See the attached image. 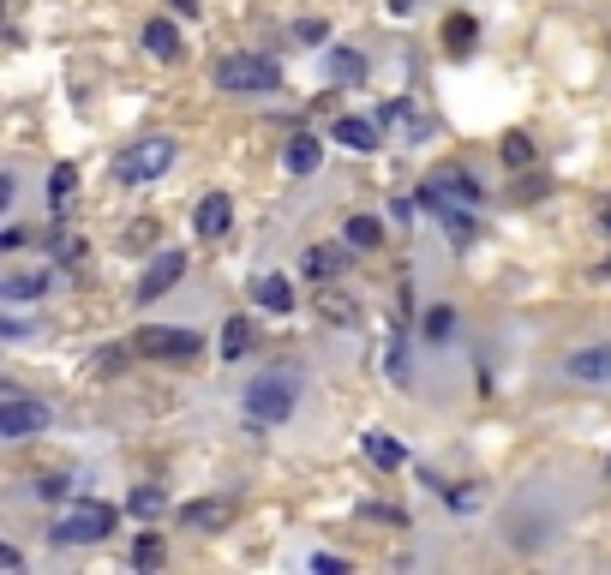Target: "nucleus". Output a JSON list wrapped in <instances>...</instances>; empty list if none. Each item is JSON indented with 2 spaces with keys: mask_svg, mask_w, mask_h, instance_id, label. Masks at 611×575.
I'll return each instance as SVG.
<instances>
[{
  "mask_svg": "<svg viewBox=\"0 0 611 575\" xmlns=\"http://www.w3.org/2000/svg\"><path fill=\"white\" fill-rule=\"evenodd\" d=\"M420 210H426V216H432V222H438V228L450 234V246H456V252H468V246H474L480 222H474V204H468V198H462V192L450 186V174H444V180H426V186H420Z\"/></svg>",
  "mask_w": 611,
  "mask_h": 575,
  "instance_id": "nucleus-1",
  "label": "nucleus"
},
{
  "mask_svg": "<svg viewBox=\"0 0 611 575\" xmlns=\"http://www.w3.org/2000/svg\"><path fill=\"white\" fill-rule=\"evenodd\" d=\"M246 426L252 432H264V426H282L294 408H300V390H294V378H276V372H264V378H252L246 384Z\"/></svg>",
  "mask_w": 611,
  "mask_h": 575,
  "instance_id": "nucleus-2",
  "label": "nucleus"
},
{
  "mask_svg": "<svg viewBox=\"0 0 611 575\" xmlns=\"http://www.w3.org/2000/svg\"><path fill=\"white\" fill-rule=\"evenodd\" d=\"M216 84L228 96H270L282 84V66L270 54H222L216 60Z\"/></svg>",
  "mask_w": 611,
  "mask_h": 575,
  "instance_id": "nucleus-3",
  "label": "nucleus"
},
{
  "mask_svg": "<svg viewBox=\"0 0 611 575\" xmlns=\"http://www.w3.org/2000/svg\"><path fill=\"white\" fill-rule=\"evenodd\" d=\"M174 138H144V144H126L120 156H114V180H126V186H144V180H156V174H168L174 168Z\"/></svg>",
  "mask_w": 611,
  "mask_h": 575,
  "instance_id": "nucleus-4",
  "label": "nucleus"
},
{
  "mask_svg": "<svg viewBox=\"0 0 611 575\" xmlns=\"http://www.w3.org/2000/svg\"><path fill=\"white\" fill-rule=\"evenodd\" d=\"M108 528H114V504H78V510H66L54 540L60 546H96V540H108Z\"/></svg>",
  "mask_w": 611,
  "mask_h": 575,
  "instance_id": "nucleus-5",
  "label": "nucleus"
},
{
  "mask_svg": "<svg viewBox=\"0 0 611 575\" xmlns=\"http://www.w3.org/2000/svg\"><path fill=\"white\" fill-rule=\"evenodd\" d=\"M132 348H138V354H150V360H192V354H198V330L144 324V330L132 336Z\"/></svg>",
  "mask_w": 611,
  "mask_h": 575,
  "instance_id": "nucleus-6",
  "label": "nucleus"
},
{
  "mask_svg": "<svg viewBox=\"0 0 611 575\" xmlns=\"http://www.w3.org/2000/svg\"><path fill=\"white\" fill-rule=\"evenodd\" d=\"M36 432H48V408L18 396V390H6L0 396V438H36Z\"/></svg>",
  "mask_w": 611,
  "mask_h": 575,
  "instance_id": "nucleus-7",
  "label": "nucleus"
},
{
  "mask_svg": "<svg viewBox=\"0 0 611 575\" xmlns=\"http://www.w3.org/2000/svg\"><path fill=\"white\" fill-rule=\"evenodd\" d=\"M180 276H186V252H156V258H150V270L138 276V300H162Z\"/></svg>",
  "mask_w": 611,
  "mask_h": 575,
  "instance_id": "nucleus-8",
  "label": "nucleus"
},
{
  "mask_svg": "<svg viewBox=\"0 0 611 575\" xmlns=\"http://www.w3.org/2000/svg\"><path fill=\"white\" fill-rule=\"evenodd\" d=\"M228 222H234V198L228 192H204L198 210H192V234L198 240H216V234H228Z\"/></svg>",
  "mask_w": 611,
  "mask_h": 575,
  "instance_id": "nucleus-9",
  "label": "nucleus"
},
{
  "mask_svg": "<svg viewBox=\"0 0 611 575\" xmlns=\"http://www.w3.org/2000/svg\"><path fill=\"white\" fill-rule=\"evenodd\" d=\"M234 522V498H192L180 510V528H198V534H222Z\"/></svg>",
  "mask_w": 611,
  "mask_h": 575,
  "instance_id": "nucleus-10",
  "label": "nucleus"
},
{
  "mask_svg": "<svg viewBox=\"0 0 611 575\" xmlns=\"http://www.w3.org/2000/svg\"><path fill=\"white\" fill-rule=\"evenodd\" d=\"M564 372H570L576 384H600V390H611V348H576V354L564 360Z\"/></svg>",
  "mask_w": 611,
  "mask_h": 575,
  "instance_id": "nucleus-11",
  "label": "nucleus"
},
{
  "mask_svg": "<svg viewBox=\"0 0 611 575\" xmlns=\"http://www.w3.org/2000/svg\"><path fill=\"white\" fill-rule=\"evenodd\" d=\"M318 162H324V144H318L312 132H294V138L282 144V168H288L294 180H306V174H318Z\"/></svg>",
  "mask_w": 611,
  "mask_h": 575,
  "instance_id": "nucleus-12",
  "label": "nucleus"
},
{
  "mask_svg": "<svg viewBox=\"0 0 611 575\" xmlns=\"http://www.w3.org/2000/svg\"><path fill=\"white\" fill-rule=\"evenodd\" d=\"M252 300H258L264 312H294V282L270 270V276H258V282H252Z\"/></svg>",
  "mask_w": 611,
  "mask_h": 575,
  "instance_id": "nucleus-13",
  "label": "nucleus"
},
{
  "mask_svg": "<svg viewBox=\"0 0 611 575\" xmlns=\"http://www.w3.org/2000/svg\"><path fill=\"white\" fill-rule=\"evenodd\" d=\"M48 288H54L48 270H24V276H6V282H0V300L24 306V300H36V294H48Z\"/></svg>",
  "mask_w": 611,
  "mask_h": 575,
  "instance_id": "nucleus-14",
  "label": "nucleus"
},
{
  "mask_svg": "<svg viewBox=\"0 0 611 575\" xmlns=\"http://www.w3.org/2000/svg\"><path fill=\"white\" fill-rule=\"evenodd\" d=\"M474 42H480V24H474L468 12H450V18H444V48H450V54H468Z\"/></svg>",
  "mask_w": 611,
  "mask_h": 575,
  "instance_id": "nucleus-15",
  "label": "nucleus"
},
{
  "mask_svg": "<svg viewBox=\"0 0 611 575\" xmlns=\"http://www.w3.org/2000/svg\"><path fill=\"white\" fill-rule=\"evenodd\" d=\"M144 48H150L156 60H174V54H180V30H174L168 18H150V24H144Z\"/></svg>",
  "mask_w": 611,
  "mask_h": 575,
  "instance_id": "nucleus-16",
  "label": "nucleus"
},
{
  "mask_svg": "<svg viewBox=\"0 0 611 575\" xmlns=\"http://www.w3.org/2000/svg\"><path fill=\"white\" fill-rule=\"evenodd\" d=\"M324 72H330V84H360V78H366V60H360L354 48H330Z\"/></svg>",
  "mask_w": 611,
  "mask_h": 575,
  "instance_id": "nucleus-17",
  "label": "nucleus"
},
{
  "mask_svg": "<svg viewBox=\"0 0 611 575\" xmlns=\"http://www.w3.org/2000/svg\"><path fill=\"white\" fill-rule=\"evenodd\" d=\"M336 144L366 156V150H378V126L372 120H336Z\"/></svg>",
  "mask_w": 611,
  "mask_h": 575,
  "instance_id": "nucleus-18",
  "label": "nucleus"
},
{
  "mask_svg": "<svg viewBox=\"0 0 611 575\" xmlns=\"http://www.w3.org/2000/svg\"><path fill=\"white\" fill-rule=\"evenodd\" d=\"M342 240H348L354 252H372V246L384 240V222H378V216H348V222H342Z\"/></svg>",
  "mask_w": 611,
  "mask_h": 575,
  "instance_id": "nucleus-19",
  "label": "nucleus"
},
{
  "mask_svg": "<svg viewBox=\"0 0 611 575\" xmlns=\"http://www.w3.org/2000/svg\"><path fill=\"white\" fill-rule=\"evenodd\" d=\"M360 444H366V456H372V462H378V468H384V474H390V468H402V462H408V450H402V444H396V438H390V432H366V438H360Z\"/></svg>",
  "mask_w": 611,
  "mask_h": 575,
  "instance_id": "nucleus-20",
  "label": "nucleus"
},
{
  "mask_svg": "<svg viewBox=\"0 0 611 575\" xmlns=\"http://www.w3.org/2000/svg\"><path fill=\"white\" fill-rule=\"evenodd\" d=\"M126 510H132L138 522H156V516L168 510V498H162V486H132V498H126Z\"/></svg>",
  "mask_w": 611,
  "mask_h": 575,
  "instance_id": "nucleus-21",
  "label": "nucleus"
},
{
  "mask_svg": "<svg viewBox=\"0 0 611 575\" xmlns=\"http://www.w3.org/2000/svg\"><path fill=\"white\" fill-rule=\"evenodd\" d=\"M240 354H252V324L246 318H228L222 324V360H240Z\"/></svg>",
  "mask_w": 611,
  "mask_h": 575,
  "instance_id": "nucleus-22",
  "label": "nucleus"
},
{
  "mask_svg": "<svg viewBox=\"0 0 611 575\" xmlns=\"http://www.w3.org/2000/svg\"><path fill=\"white\" fill-rule=\"evenodd\" d=\"M498 156H504L510 168H528V162H534V138H528V132H504V144H498Z\"/></svg>",
  "mask_w": 611,
  "mask_h": 575,
  "instance_id": "nucleus-23",
  "label": "nucleus"
},
{
  "mask_svg": "<svg viewBox=\"0 0 611 575\" xmlns=\"http://www.w3.org/2000/svg\"><path fill=\"white\" fill-rule=\"evenodd\" d=\"M72 186H78V168H72V162H54V174H48V204H66Z\"/></svg>",
  "mask_w": 611,
  "mask_h": 575,
  "instance_id": "nucleus-24",
  "label": "nucleus"
},
{
  "mask_svg": "<svg viewBox=\"0 0 611 575\" xmlns=\"http://www.w3.org/2000/svg\"><path fill=\"white\" fill-rule=\"evenodd\" d=\"M420 330H426V342H450V330H456V312H450V306H432V312L420 318Z\"/></svg>",
  "mask_w": 611,
  "mask_h": 575,
  "instance_id": "nucleus-25",
  "label": "nucleus"
},
{
  "mask_svg": "<svg viewBox=\"0 0 611 575\" xmlns=\"http://www.w3.org/2000/svg\"><path fill=\"white\" fill-rule=\"evenodd\" d=\"M162 558H168V552H162V540H156V534H138L132 564H138V570H162Z\"/></svg>",
  "mask_w": 611,
  "mask_h": 575,
  "instance_id": "nucleus-26",
  "label": "nucleus"
},
{
  "mask_svg": "<svg viewBox=\"0 0 611 575\" xmlns=\"http://www.w3.org/2000/svg\"><path fill=\"white\" fill-rule=\"evenodd\" d=\"M444 498H450V510H462V516L486 504V492H480V486H444Z\"/></svg>",
  "mask_w": 611,
  "mask_h": 575,
  "instance_id": "nucleus-27",
  "label": "nucleus"
},
{
  "mask_svg": "<svg viewBox=\"0 0 611 575\" xmlns=\"http://www.w3.org/2000/svg\"><path fill=\"white\" fill-rule=\"evenodd\" d=\"M330 270H336V252L330 246H312L306 252V276H330Z\"/></svg>",
  "mask_w": 611,
  "mask_h": 575,
  "instance_id": "nucleus-28",
  "label": "nucleus"
},
{
  "mask_svg": "<svg viewBox=\"0 0 611 575\" xmlns=\"http://www.w3.org/2000/svg\"><path fill=\"white\" fill-rule=\"evenodd\" d=\"M36 498H66V474H36Z\"/></svg>",
  "mask_w": 611,
  "mask_h": 575,
  "instance_id": "nucleus-29",
  "label": "nucleus"
},
{
  "mask_svg": "<svg viewBox=\"0 0 611 575\" xmlns=\"http://www.w3.org/2000/svg\"><path fill=\"white\" fill-rule=\"evenodd\" d=\"M324 318H342V324H348V318H354V300H342V294L330 288V294H324Z\"/></svg>",
  "mask_w": 611,
  "mask_h": 575,
  "instance_id": "nucleus-30",
  "label": "nucleus"
},
{
  "mask_svg": "<svg viewBox=\"0 0 611 575\" xmlns=\"http://www.w3.org/2000/svg\"><path fill=\"white\" fill-rule=\"evenodd\" d=\"M294 36H300V42H324V36H330V30H324V24H318V18H300V30H294Z\"/></svg>",
  "mask_w": 611,
  "mask_h": 575,
  "instance_id": "nucleus-31",
  "label": "nucleus"
},
{
  "mask_svg": "<svg viewBox=\"0 0 611 575\" xmlns=\"http://www.w3.org/2000/svg\"><path fill=\"white\" fill-rule=\"evenodd\" d=\"M312 570H318V575H342L348 564H342V558H330V552H318V558H312Z\"/></svg>",
  "mask_w": 611,
  "mask_h": 575,
  "instance_id": "nucleus-32",
  "label": "nucleus"
},
{
  "mask_svg": "<svg viewBox=\"0 0 611 575\" xmlns=\"http://www.w3.org/2000/svg\"><path fill=\"white\" fill-rule=\"evenodd\" d=\"M0 570H6V575H18V570H24V558H18V546H0Z\"/></svg>",
  "mask_w": 611,
  "mask_h": 575,
  "instance_id": "nucleus-33",
  "label": "nucleus"
},
{
  "mask_svg": "<svg viewBox=\"0 0 611 575\" xmlns=\"http://www.w3.org/2000/svg\"><path fill=\"white\" fill-rule=\"evenodd\" d=\"M0 246H6V252H18V246H30V234H24V228H6V234H0Z\"/></svg>",
  "mask_w": 611,
  "mask_h": 575,
  "instance_id": "nucleus-34",
  "label": "nucleus"
},
{
  "mask_svg": "<svg viewBox=\"0 0 611 575\" xmlns=\"http://www.w3.org/2000/svg\"><path fill=\"white\" fill-rule=\"evenodd\" d=\"M366 516L372 522H402V510H390V504H366Z\"/></svg>",
  "mask_w": 611,
  "mask_h": 575,
  "instance_id": "nucleus-35",
  "label": "nucleus"
},
{
  "mask_svg": "<svg viewBox=\"0 0 611 575\" xmlns=\"http://www.w3.org/2000/svg\"><path fill=\"white\" fill-rule=\"evenodd\" d=\"M414 6H420V0H390V12H414Z\"/></svg>",
  "mask_w": 611,
  "mask_h": 575,
  "instance_id": "nucleus-36",
  "label": "nucleus"
},
{
  "mask_svg": "<svg viewBox=\"0 0 611 575\" xmlns=\"http://www.w3.org/2000/svg\"><path fill=\"white\" fill-rule=\"evenodd\" d=\"M168 6H174V12H198V0H168Z\"/></svg>",
  "mask_w": 611,
  "mask_h": 575,
  "instance_id": "nucleus-37",
  "label": "nucleus"
},
{
  "mask_svg": "<svg viewBox=\"0 0 611 575\" xmlns=\"http://www.w3.org/2000/svg\"><path fill=\"white\" fill-rule=\"evenodd\" d=\"M600 222H606V228H611V198H606V204H600Z\"/></svg>",
  "mask_w": 611,
  "mask_h": 575,
  "instance_id": "nucleus-38",
  "label": "nucleus"
}]
</instances>
